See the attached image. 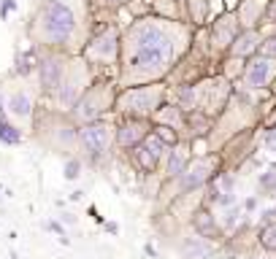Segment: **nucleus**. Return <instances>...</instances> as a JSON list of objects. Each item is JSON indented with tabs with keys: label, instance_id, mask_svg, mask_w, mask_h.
Segmentation results:
<instances>
[{
	"label": "nucleus",
	"instance_id": "obj_19",
	"mask_svg": "<svg viewBox=\"0 0 276 259\" xmlns=\"http://www.w3.org/2000/svg\"><path fill=\"white\" fill-rule=\"evenodd\" d=\"M184 11H187V19L195 27H203L206 19H208V11H211V6H208V0H184Z\"/></svg>",
	"mask_w": 276,
	"mask_h": 259
},
{
	"label": "nucleus",
	"instance_id": "obj_1",
	"mask_svg": "<svg viewBox=\"0 0 276 259\" xmlns=\"http://www.w3.org/2000/svg\"><path fill=\"white\" fill-rule=\"evenodd\" d=\"M176 27L174 19H141L128 30L125 35V68L128 79L141 81V79H160L165 76L176 62Z\"/></svg>",
	"mask_w": 276,
	"mask_h": 259
},
{
	"label": "nucleus",
	"instance_id": "obj_32",
	"mask_svg": "<svg viewBox=\"0 0 276 259\" xmlns=\"http://www.w3.org/2000/svg\"><path fill=\"white\" fill-rule=\"evenodd\" d=\"M236 222H239V208H230L225 216V227H236Z\"/></svg>",
	"mask_w": 276,
	"mask_h": 259
},
{
	"label": "nucleus",
	"instance_id": "obj_29",
	"mask_svg": "<svg viewBox=\"0 0 276 259\" xmlns=\"http://www.w3.org/2000/svg\"><path fill=\"white\" fill-rule=\"evenodd\" d=\"M44 227L49 229V232H54V235H60V241H62V243H68V238H65V224L60 222V219H52V222H46Z\"/></svg>",
	"mask_w": 276,
	"mask_h": 259
},
{
	"label": "nucleus",
	"instance_id": "obj_38",
	"mask_svg": "<svg viewBox=\"0 0 276 259\" xmlns=\"http://www.w3.org/2000/svg\"><path fill=\"white\" fill-rule=\"evenodd\" d=\"M0 203H3V197H0Z\"/></svg>",
	"mask_w": 276,
	"mask_h": 259
},
{
	"label": "nucleus",
	"instance_id": "obj_22",
	"mask_svg": "<svg viewBox=\"0 0 276 259\" xmlns=\"http://www.w3.org/2000/svg\"><path fill=\"white\" fill-rule=\"evenodd\" d=\"M208 254H211V248L206 246L203 238H189L184 243V256L187 259H206Z\"/></svg>",
	"mask_w": 276,
	"mask_h": 259
},
{
	"label": "nucleus",
	"instance_id": "obj_35",
	"mask_svg": "<svg viewBox=\"0 0 276 259\" xmlns=\"http://www.w3.org/2000/svg\"><path fill=\"white\" fill-rule=\"evenodd\" d=\"M60 222L62 224H76V216L73 214H60Z\"/></svg>",
	"mask_w": 276,
	"mask_h": 259
},
{
	"label": "nucleus",
	"instance_id": "obj_5",
	"mask_svg": "<svg viewBox=\"0 0 276 259\" xmlns=\"http://www.w3.org/2000/svg\"><path fill=\"white\" fill-rule=\"evenodd\" d=\"M241 81H244L246 89H265V86H271L276 81V60L258 52L254 57L246 60Z\"/></svg>",
	"mask_w": 276,
	"mask_h": 259
},
{
	"label": "nucleus",
	"instance_id": "obj_14",
	"mask_svg": "<svg viewBox=\"0 0 276 259\" xmlns=\"http://www.w3.org/2000/svg\"><path fill=\"white\" fill-rule=\"evenodd\" d=\"M260 43H263V35H260V27H252V30H241L239 38L233 41L230 46V57H241V60H249L260 52Z\"/></svg>",
	"mask_w": 276,
	"mask_h": 259
},
{
	"label": "nucleus",
	"instance_id": "obj_17",
	"mask_svg": "<svg viewBox=\"0 0 276 259\" xmlns=\"http://www.w3.org/2000/svg\"><path fill=\"white\" fill-rule=\"evenodd\" d=\"M189 168V151L174 146V151L168 154V165H165V176L168 178H182L184 170Z\"/></svg>",
	"mask_w": 276,
	"mask_h": 259
},
{
	"label": "nucleus",
	"instance_id": "obj_7",
	"mask_svg": "<svg viewBox=\"0 0 276 259\" xmlns=\"http://www.w3.org/2000/svg\"><path fill=\"white\" fill-rule=\"evenodd\" d=\"M84 86H87V68H84V62L68 65V68H65V79L60 84V89H57V100H60L65 108H73V105L81 100V95L87 92Z\"/></svg>",
	"mask_w": 276,
	"mask_h": 259
},
{
	"label": "nucleus",
	"instance_id": "obj_37",
	"mask_svg": "<svg viewBox=\"0 0 276 259\" xmlns=\"http://www.w3.org/2000/svg\"><path fill=\"white\" fill-rule=\"evenodd\" d=\"M111 3H125V0H111Z\"/></svg>",
	"mask_w": 276,
	"mask_h": 259
},
{
	"label": "nucleus",
	"instance_id": "obj_8",
	"mask_svg": "<svg viewBox=\"0 0 276 259\" xmlns=\"http://www.w3.org/2000/svg\"><path fill=\"white\" fill-rule=\"evenodd\" d=\"M241 30H244V27H241V22H239V16H236V11L222 14V16L211 25V30H208V35H211V49L227 54Z\"/></svg>",
	"mask_w": 276,
	"mask_h": 259
},
{
	"label": "nucleus",
	"instance_id": "obj_3",
	"mask_svg": "<svg viewBox=\"0 0 276 259\" xmlns=\"http://www.w3.org/2000/svg\"><path fill=\"white\" fill-rule=\"evenodd\" d=\"M163 98H165V86L163 84H144V86H128L125 92L117 98V111L128 113V116H155L163 108Z\"/></svg>",
	"mask_w": 276,
	"mask_h": 259
},
{
	"label": "nucleus",
	"instance_id": "obj_9",
	"mask_svg": "<svg viewBox=\"0 0 276 259\" xmlns=\"http://www.w3.org/2000/svg\"><path fill=\"white\" fill-rule=\"evenodd\" d=\"M149 119L144 116H128L125 122H119L117 127V146L119 149H130V146H138L149 138Z\"/></svg>",
	"mask_w": 276,
	"mask_h": 259
},
{
	"label": "nucleus",
	"instance_id": "obj_10",
	"mask_svg": "<svg viewBox=\"0 0 276 259\" xmlns=\"http://www.w3.org/2000/svg\"><path fill=\"white\" fill-rule=\"evenodd\" d=\"M65 60L62 57H44L41 62H38V84H41L44 92H57L60 89V84L65 79Z\"/></svg>",
	"mask_w": 276,
	"mask_h": 259
},
{
	"label": "nucleus",
	"instance_id": "obj_18",
	"mask_svg": "<svg viewBox=\"0 0 276 259\" xmlns=\"http://www.w3.org/2000/svg\"><path fill=\"white\" fill-rule=\"evenodd\" d=\"M193 227L201 238H220V224H217V219L208 210H198L193 219Z\"/></svg>",
	"mask_w": 276,
	"mask_h": 259
},
{
	"label": "nucleus",
	"instance_id": "obj_28",
	"mask_svg": "<svg viewBox=\"0 0 276 259\" xmlns=\"http://www.w3.org/2000/svg\"><path fill=\"white\" fill-rule=\"evenodd\" d=\"M260 189L276 192V168H271L268 173H263V176H260Z\"/></svg>",
	"mask_w": 276,
	"mask_h": 259
},
{
	"label": "nucleus",
	"instance_id": "obj_21",
	"mask_svg": "<svg viewBox=\"0 0 276 259\" xmlns=\"http://www.w3.org/2000/svg\"><path fill=\"white\" fill-rule=\"evenodd\" d=\"M0 143H6V146H19L22 143V132L3 116V111H0Z\"/></svg>",
	"mask_w": 276,
	"mask_h": 259
},
{
	"label": "nucleus",
	"instance_id": "obj_30",
	"mask_svg": "<svg viewBox=\"0 0 276 259\" xmlns=\"http://www.w3.org/2000/svg\"><path fill=\"white\" fill-rule=\"evenodd\" d=\"M217 205L233 208V205H236V195H233V192H220V197H217Z\"/></svg>",
	"mask_w": 276,
	"mask_h": 259
},
{
	"label": "nucleus",
	"instance_id": "obj_16",
	"mask_svg": "<svg viewBox=\"0 0 276 259\" xmlns=\"http://www.w3.org/2000/svg\"><path fill=\"white\" fill-rule=\"evenodd\" d=\"M133 165L144 173H155L157 165H160V157L152 151L146 143H138V146H133Z\"/></svg>",
	"mask_w": 276,
	"mask_h": 259
},
{
	"label": "nucleus",
	"instance_id": "obj_13",
	"mask_svg": "<svg viewBox=\"0 0 276 259\" xmlns=\"http://www.w3.org/2000/svg\"><path fill=\"white\" fill-rule=\"evenodd\" d=\"M271 0H241L239 8H236V16L244 30H252V27H260L265 22V14H268Z\"/></svg>",
	"mask_w": 276,
	"mask_h": 259
},
{
	"label": "nucleus",
	"instance_id": "obj_2",
	"mask_svg": "<svg viewBox=\"0 0 276 259\" xmlns=\"http://www.w3.org/2000/svg\"><path fill=\"white\" fill-rule=\"evenodd\" d=\"M38 33L46 43H65L76 33V11L65 0H44L38 11Z\"/></svg>",
	"mask_w": 276,
	"mask_h": 259
},
{
	"label": "nucleus",
	"instance_id": "obj_27",
	"mask_svg": "<svg viewBox=\"0 0 276 259\" xmlns=\"http://www.w3.org/2000/svg\"><path fill=\"white\" fill-rule=\"evenodd\" d=\"M260 54L265 57H271V60H276V33L268 35V38H263V43H260Z\"/></svg>",
	"mask_w": 276,
	"mask_h": 259
},
{
	"label": "nucleus",
	"instance_id": "obj_20",
	"mask_svg": "<svg viewBox=\"0 0 276 259\" xmlns=\"http://www.w3.org/2000/svg\"><path fill=\"white\" fill-rule=\"evenodd\" d=\"M155 119L160 124H171V127H182V122H184V111L179 108V105H163L157 113H155Z\"/></svg>",
	"mask_w": 276,
	"mask_h": 259
},
{
	"label": "nucleus",
	"instance_id": "obj_4",
	"mask_svg": "<svg viewBox=\"0 0 276 259\" xmlns=\"http://www.w3.org/2000/svg\"><path fill=\"white\" fill-rule=\"evenodd\" d=\"M111 105V92L106 84H95L81 95V100L73 105V119H84V122H95Z\"/></svg>",
	"mask_w": 276,
	"mask_h": 259
},
{
	"label": "nucleus",
	"instance_id": "obj_36",
	"mask_svg": "<svg viewBox=\"0 0 276 259\" xmlns=\"http://www.w3.org/2000/svg\"><path fill=\"white\" fill-rule=\"evenodd\" d=\"M106 229H109V232H111V235H117V232H119V227H117V224H114V222H109V224H106Z\"/></svg>",
	"mask_w": 276,
	"mask_h": 259
},
{
	"label": "nucleus",
	"instance_id": "obj_6",
	"mask_svg": "<svg viewBox=\"0 0 276 259\" xmlns=\"http://www.w3.org/2000/svg\"><path fill=\"white\" fill-rule=\"evenodd\" d=\"M111 143V127L106 122H90L79 130V146L90 159H100Z\"/></svg>",
	"mask_w": 276,
	"mask_h": 259
},
{
	"label": "nucleus",
	"instance_id": "obj_24",
	"mask_svg": "<svg viewBox=\"0 0 276 259\" xmlns=\"http://www.w3.org/2000/svg\"><path fill=\"white\" fill-rule=\"evenodd\" d=\"M155 132L160 138H163L168 146H179V135H176V127H171V124H157Z\"/></svg>",
	"mask_w": 276,
	"mask_h": 259
},
{
	"label": "nucleus",
	"instance_id": "obj_11",
	"mask_svg": "<svg viewBox=\"0 0 276 259\" xmlns=\"http://www.w3.org/2000/svg\"><path fill=\"white\" fill-rule=\"evenodd\" d=\"M217 170V159H195L193 165H189L184 170V176L179 178V186H182V192H193V189H201L203 184H208Z\"/></svg>",
	"mask_w": 276,
	"mask_h": 259
},
{
	"label": "nucleus",
	"instance_id": "obj_15",
	"mask_svg": "<svg viewBox=\"0 0 276 259\" xmlns=\"http://www.w3.org/2000/svg\"><path fill=\"white\" fill-rule=\"evenodd\" d=\"M3 108H6L8 116H14V119H30V116H33L35 103H33V98H30V92H25V89H14V92L6 98Z\"/></svg>",
	"mask_w": 276,
	"mask_h": 259
},
{
	"label": "nucleus",
	"instance_id": "obj_33",
	"mask_svg": "<svg viewBox=\"0 0 276 259\" xmlns=\"http://www.w3.org/2000/svg\"><path fill=\"white\" fill-rule=\"evenodd\" d=\"M260 222H263V224H271V222H276V208H268V210H263Z\"/></svg>",
	"mask_w": 276,
	"mask_h": 259
},
{
	"label": "nucleus",
	"instance_id": "obj_31",
	"mask_svg": "<svg viewBox=\"0 0 276 259\" xmlns=\"http://www.w3.org/2000/svg\"><path fill=\"white\" fill-rule=\"evenodd\" d=\"M11 11H16V0H3V3H0V16H8Z\"/></svg>",
	"mask_w": 276,
	"mask_h": 259
},
{
	"label": "nucleus",
	"instance_id": "obj_26",
	"mask_svg": "<svg viewBox=\"0 0 276 259\" xmlns=\"http://www.w3.org/2000/svg\"><path fill=\"white\" fill-rule=\"evenodd\" d=\"M33 68H38V65H35V54H33V49L30 52H27V54H22V57H19V73H22V76H27V73H30Z\"/></svg>",
	"mask_w": 276,
	"mask_h": 259
},
{
	"label": "nucleus",
	"instance_id": "obj_34",
	"mask_svg": "<svg viewBox=\"0 0 276 259\" xmlns=\"http://www.w3.org/2000/svg\"><path fill=\"white\" fill-rule=\"evenodd\" d=\"M254 208H258V197H246L244 200V210H249V214H252Z\"/></svg>",
	"mask_w": 276,
	"mask_h": 259
},
{
	"label": "nucleus",
	"instance_id": "obj_12",
	"mask_svg": "<svg viewBox=\"0 0 276 259\" xmlns=\"http://www.w3.org/2000/svg\"><path fill=\"white\" fill-rule=\"evenodd\" d=\"M117 54H119V33L117 30H106L87 46V57L90 60H98V62H114Z\"/></svg>",
	"mask_w": 276,
	"mask_h": 259
},
{
	"label": "nucleus",
	"instance_id": "obj_23",
	"mask_svg": "<svg viewBox=\"0 0 276 259\" xmlns=\"http://www.w3.org/2000/svg\"><path fill=\"white\" fill-rule=\"evenodd\" d=\"M260 246L268 248V251H276V222L263 224V229H260Z\"/></svg>",
	"mask_w": 276,
	"mask_h": 259
},
{
	"label": "nucleus",
	"instance_id": "obj_25",
	"mask_svg": "<svg viewBox=\"0 0 276 259\" xmlns=\"http://www.w3.org/2000/svg\"><path fill=\"white\" fill-rule=\"evenodd\" d=\"M62 176H65V181H76L81 176V162L79 159H68L65 168H62Z\"/></svg>",
	"mask_w": 276,
	"mask_h": 259
}]
</instances>
